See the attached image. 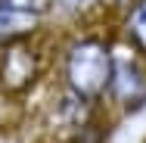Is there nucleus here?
<instances>
[{"instance_id": "f257e3e1", "label": "nucleus", "mask_w": 146, "mask_h": 143, "mask_svg": "<svg viewBox=\"0 0 146 143\" xmlns=\"http://www.w3.org/2000/svg\"><path fill=\"white\" fill-rule=\"evenodd\" d=\"M53 34V84L90 106H103L115 62V22L103 19L75 28H56Z\"/></svg>"}, {"instance_id": "f03ea898", "label": "nucleus", "mask_w": 146, "mask_h": 143, "mask_svg": "<svg viewBox=\"0 0 146 143\" xmlns=\"http://www.w3.org/2000/svg\"><path fill=\"white\" fill-rule=\"evenodd\" d=\"M53 47L56 34H40L31 41H19L0 50V93L19 106L28 103L40 87L53 78Z\"/></svg>"}, {"instance_id": "7ed1b4c3", "label": "nucleus", "mask_w": 146, "mask_h": 143, "mask_svg": "<svg viewBox=\"0 0 146 143\" xmlns=\"http://www.w3.org/2000/svg\"><path fill=\"white\" fill-rule=\"evenodd\" d=\"M103 109L115 118H131L146 109V59L115 37L112 81Z\"/></svg>"}, {"instance_id": "20e7f679", "label": "nucleus", "mask_w": 146, "mask_h": 143, "mask_svg": "<svg viewBox=\"0 0 146 143\" xmlns=\"http://www.w3.org/2000/svg\"><path fill=\"white\" fill-rule=\"evenodd\" d=\"M53 31L50 0H0V50Z\"/></svg>"}, {"instance_id": "39448f33", "label": "nucleus", "mask_w": 146, "mask_h": 143, "mask_svg": "<svg viewBox=\"0 0 146 143\" xmlns=\"http://www.w3.org/2000/svg\"><path fill=\"white\" fill-rule=\"evenodd\" d=\"M115 37L146 59V0H134L115 19Z\"/></svg>"}, {"instance_id": "423d86ee", "label": "nucleus", "mask_w": 146, "mask_h": 143, "mask_svg": "<svg viewBox=\"0 0 146 143\" xmlns=\"http://www.w3.org/2000/svg\"><path fill=\"white\" fill-rule=\"evenodd\" d=\"M106 124H96L90 131H81V134H65V137H50V143H103L106 140Z\"/></svg>"}]
</instances>
